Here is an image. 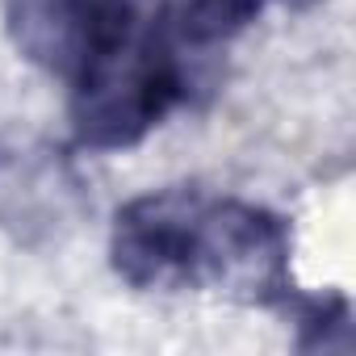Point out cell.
<instances>
[{"label":"cell","instance_id":"obj_3","mask_svg":"<svg viewBox=\"0 0 356 356\" xmlns=\"http://www.w3.org/2000/svg\"><path fill=\"white\" fill-rule=\"evenodd\" d=\"M13 47L59 80H80L138 30V0H5Z\"/></svg>","mask_w":356,"mask_h":356},{"label":"cell","instance_id":"obj_1","mask_svg":"<svg viewBox=\"0 0 356 356\" xmlns=\"http://www.w3.org/2000/svg\"><path fill=\"white\" fill-rule=\"evenodd\" d=\"M72 88V130L88 151H126L143 143L189 92L181 55L163 30H134Z\"/></svg>","mask_w":356,"mask_h":356},{"label":"cell","instance_id":"obj_2","mask_svg":"<svg viewBox=\"0 0 356 356\" xmlns=\"http://www.w3.org/2000/svg\"><path fill=\"white\" fill-rule=\"evenodd\" d=\"M189 285H214L243 302H285L289 277V227L264 206L239 197H206L193 222Z\"/></svg>","mask_w":356,"mask_h":356},{"label":"cell","instance_id":"obj_5","mask_svg":"<svg viewBox=\"0 0 356 356\" xmlns=\"http://www.w3.org/2000/svg\"><path fill=\"white\" fill-rule=\"evenodd\" d=\"M268 0H189L185 17H181V34L189 42H218L231 38L235 30H243Z\"/></svg>","mask_w":356,"mask_h":356},{"label":"cell","instance_id":"obj_4","mask_svg":"<svg viewBox=\"0 0 356 356\" xmlns=\"http://www.w3.org/2000/svg\"><path fill=\"white\" fill-rule=\"evenodd\" d=\"M197 189H159L126 202L113 218V273L134 289H189Z\"/></svg>","mask_w":356,"mask_h":356},{"label":"cell","instance_id":"obj_6","mask_svg":"<svg viewBox=\"0 0 356 356\" xmlns=\"http://www.w3.org/2000/svg\"><path fill=\"white\" fill-rule=\"evenodd\" d=\"M331 331L352 343V314H348V302L343 298H327V302H310L306 314H302V348H339L331 339Z\"/></svg>","mask_w":356,"mask_h":356}]
</instances>
